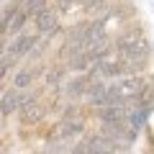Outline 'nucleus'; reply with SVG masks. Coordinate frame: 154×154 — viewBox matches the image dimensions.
<instances>
[{"label":"nucleus","instance_id":"1","mask_svg":"<svg viewBox=\"0 0 154 154\" xmlns=\"http://www.w3.org/2000/svg\"><path fill=\"white\" fill-rule=\"evenodd\" d=\"M103 134H108V136L116 141V146H118V149H128V146L134 144V139H136L139 131L128 123V118H123V121L103 123Z\"/></svg>","mask_w":154,"mask_h":154},{"label":"nucleus","instance_id":"2","mask_svg":"<svg viewBox=\"0 0 154 154\" xmlns=\"http://www.w3.org/2000/svg\"><path fill=\"white\" fill-rule=\"evenodd\" d=\"M85 149H88V154H116L118 152V146H116V141L108 136V134H90V136L82 139Z\"/></svg>","mask_w":154,"mask_h":154},{"label":"nucleus","instance_id":"3","mask_svg":"<svg viewBox=\"0 0 154 154\" xmlns=\"http://www.w3.org/2000/svg\"><path fill=\"white\" fill-rule=\"evenodd\" d=\"M82 128H85V121H82V118L69 116V118H64V121H59V123L54 126V131H51V141H67V139L77 136Z\"/></svg>","mask_w":154,"mask_h":154},{"label":"nucleus","instance_id":"4","mask_svg":"<svg viewBox=\"0 0 154 154\" xmlns=\"http://www.w3.org/2000/svg\"><path fill=\"white\" fill-rule=\"evenodd\" d=\"M128 113H131V108H128L126 100H113V103L100 105V108H98V118H100V123L123 121V118H128Z\"/></svg>","mask_w":154,"mask_h":154},{"label":"nucleus","instance_id":"5","mask_svg":"<svg viewBox=\"0 0 154 154\" xmlns=\"http://www.w3.org/2000/svg\"><path fill=\"white\" fill-rule=\"evenodd\" d=\"M31 100H36L33 93H23V90H18V88L8 90V93L3 95V116H11L13 110H21L23 105L31 103Z\"/></svg>","mask_w":154,"mask_h":154},{"label":"nucleus","instance_id":"6","mask_svg":"<svg viewBox=\"0 0 154 154\" xmlns=\"http://www.w3.org/2000/svg\"><path fill=\"white\" fill-rule=\"evenodd\" d=\"M26 18H28V13L23 11V8H13L11 13H5L3 16V44L8 41V36H16L18 31L23 28V23H26Z\"/></svg>","mask_w":154,"mask_h":154},{"label":"nucleus","instance_id":"7","mask_svg":"<svg viewBox=\"0 0 154 154\" xmlns=\"http://www.w3.org/2000/svg\"><path fill=\"white\" fill-rule=\"evenodd\" d=\"M33 46H36V36H26V33H16L11 44H3V49H8V51L13 54V57H18V59H21V57H26L28 51L33 49Z\"/></svg>","mask_w":154,"mask_h":154},{"label":"nucleus","instance_id":"8","mask_svg":"<svg viewBox=\"0 0 154 154\" xmlns=\"http://www.w3.org/2000/svg\"><path fill=\"white\" fill-rule=\"evenodd\" d=\"M18 113H21V121H23V123H38L41 118H44L46 108H44L41 103H36V100H31V103H26Z\"/></svg>","mask_w":154,"mask_h":154},{"label":"nucleus","instance_id":"9","mask_svg":"<svg viewBox=\"0 0 154 154\" xmlns=\"http://www.w3.org/2000/svg\"><path fill=\"white\" fill-rule=\"evenodd\" d=\"M33 21H36V31L38 33H51L57 28V13L49 11V8H44L41 13L33 16Z\"/></svg>","mask_w":154,"mask_h":154},{"label":"nucleus","instance_id":"10","mask_svg":"<svg viewBox=\"0 0 154 154\" xmlns=\"http://www.w3.org/2000/svg\"><path fill=\"white\" fill-rule=\"evenodd\" d=\"M88 88H90V80H85V77H77V80H69V82L64 85V95L69 100L75 98H85L88 95Z\"/></svg>","mask_w":154,"mask_h":154},{"label":"nucleus","instance_id":"11","mask_svg":"<svg viewBox=\"0 0 154 154\" xmlns=\"http://www.w3.org/2000/svg\"><path fill=\"white\" fill-rule=\"evenodd\" d=\"M85 11H88L90 16H95V18H103L105 13H108V0H88Z\"/></svg>","mask_w":154,"mask_h":154},{"label":"nucleus","instance_id":"12","mask_svg":"<svg viewBox=\"0 0 154 154\" xmlns=\"http://www.w3.org/2000/svg\"><path fill=\"white\" fill-rule=\"evenodd\" d=\"M31 82H33V72H18L13 77V88H18V90H26Z\"/></svg>","mask_w":154,"mask_h":154},{"label":"nucleus","instance_id":"13","mask_svg":"<svg viewBox=\"0 0 154 154\" xmlns=\"http://www.w3.org/2000/svg\"><path fill=\"white\" fill-rule=\"evenodd\" d=\"M46 8V0H23V11L28 13V16H36V13H41Z\"/></svg>","mask_w":154,"mask_h":154},{"label":"nucleus","instance_id":"14","mask_svg":"<svg viewBox=\"0 0 154 154\" xmlns=\"http://www.w3.org/2000/svg\"><path fill=\"white\" fill-rule=\"evenodd\" d=\"M62 72H64V69H51L49 75H46V82H49V88H54V85L62 82Z\"/></svg>","mask_w":154,"mask_h":154},{"label":"nucleus","instance_id":"15","mask_svg":"<svg viewBox=\"0 0 154 154\" xmlns=\"http://www.w3.org/2000/svg\"><path fill=\"white\" fill-rule=\"evenodd\" d=\"M57 3H59V5H64V8H67V5H75V3H80V0H57Z\"/></svg>","mask_w":154,"mask_h":154}]
</instances>
